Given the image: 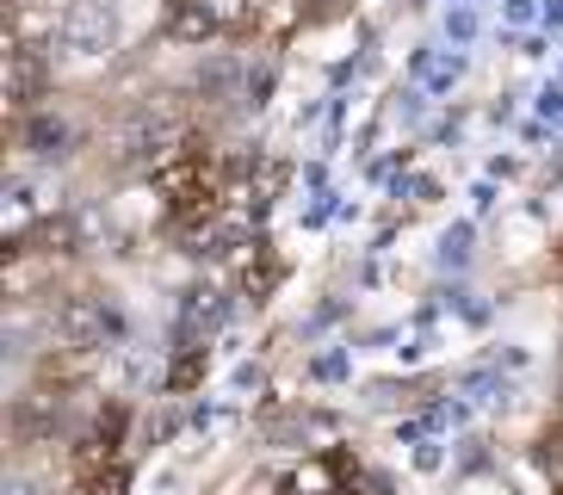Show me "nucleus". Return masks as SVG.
<instances>
[{
	"mask_svg": "<svg viewBox=\"0 0 563 495\" xmlns=\"http://www.w3.org/2000/svg\"><path fill=\"white\" fill-rule=\"evenodd\" d=\"M81 490L87 495H124V490H131V471H124V459H118V464H106L93 483H81Z\"/></svg>",
	"mask_w": 563,
	"mask_h": 495,
	"instance_id": "9d476101",
	"label": "nucleus"
},
{
	"mask_svg": "<svg viewBox=\"0 0 563 495\" xmlns=\"http://www.w3.org/2000/svg\"><path fill=\"white\" fill-rule=\"evenodd\" d=\"M118 433H124V415H100V421H93V428L81 433V440H75V483H93L106 471V464H118Z\"/></svg>",
	"mask_w": 563,
	"mask_h": 495,
	"instance_id": "20e7f679",
	"label": "nucleus"
},
{
	"mask_svg": "<svg viewBox=\"0 0 563 495\" xmlns=\"http://www.w3.org/2000/svg\"><path fill=\"white\" fill-rule=\"evenodd\" d=\"M174 44H211L223 32V19H217L211 0H167V25H162Z\"/></svg>",
	"mask_w": 563,
	"mask_h": 495,
	"instance_id": "423d86ee",
	"label": "nucleus"
},
{
	"mask_svg": "<svg viewBox=\"0 0 563 495\" xmlns=\"http://www.w3.org/2000/svg\"><path fill=\"white\" fill-rule=\"evenodd\" d=\"M199 378H205V346H186L180 360H174V372H167V391L180 396V391H192Z\"/></svg>",
	"mask_w": 563,
	"mask_h": 495,
	"instance_id": "1a4fd4ad",
	"label": "nucleus"
},
{
	"mask_svg": "<svg viewBox=\"0 0 563 495\" xmlns=\"http://www.w3.org/2000/svg\"><path fill=\"white\" fill-rule=\"evenodd\" d=\"M242 495H291V477H279V471H254V477L242 483Z\"/></svg>",
	"mask_w": 563,
	"mask_h": 495,
	"instance_id": "9b49d317",
	"label": "nucleus"
},
{
	"mask_svg": "<svg viewBox=\"0 0 563 495\" xmlns=\"http://www.w3.org/2000/svg\"><path fill=\"white\" fill-rule=\"evenodd\" d=\"M25 248H37V254H51V261H63V254H75V223L68 217H44L32 235H19Z\"/></svg>",
	"mask_w": 563,
	"mask_h": 495,
	"instance_id": "6e6552de",
	"label": "nucleus"
},
{
	"mask_svg": "<svg viewBox=\"0 0 563 495\" xmlns=\"http://www.w3.org/2000/svg\"><path fill=\"white\" fill-rule=\"evenodd\" d=\"M44 81H51V56L32 37H7V106L32 112L37 99H44Z\"/></svg>",
	"mask_w": 563,
	"mask_h": 495,
	"instance_id": "f257e3e1",
	"label": "nucleus"
},
{
	"mask_svg": "<svg viewBox=\"0 0 563 495\" xmlns=\"http://www.w3.org/2000/svg\"><path fill=\"white\" fill-rule=\"evenodd\" d=\"M291 495H341V464L334 459H303L291 471Z\"/></svg>",
	"mask_w": 563,
	"mask_h": 495,
	"instance_id": "0eeeda50",
	"label": "nucleus"
},
{
	"mask_svg": "<svg viewBox=\"0 0 563 495\" xmlns=\"http://www.w3.org/2000/svg\"><path fill=\"white\" fill-rule=\"evenodd\" d=\"M285 279V261L273 254V242H242V266H235V285H242V297H273Z\"/></svg>",
	"mask_w": 563,
	"mask_h": 495,
	"instance_id": "39448f33",
	"label": "nucleus"
},
{
	"mask_svg": "<svg viewBox=\"0 0 563 495\" xmlns=\"http://www.w3.org/2000/svg\"><path fill=\"white\" fill-rule=\"evenodd\" d=\"M51 322H56V341L63 346H93V341H106V304L93 292H63L56 297V310H51Z\"/></svg>",
	"mask_w": 563,
	"mask_h": 495,
	"instance_id": "f03ea898",
	"label": "nucleus"
},
{
	"mask_svg": "<svg viewBox=\"0 0 563 495\" xmlns=\"http://www.w3.org/2000/svg\"><path fill=\"white\" fill-rule=\"evenodd\" d=\"M341 495H372V490H360V483H341Z\"/></svg>",
	"mask_w": 563,
	"mask_h": 495,
	"instance_id": "f8f14e48",
	"label": "nucleus"
},
{
	"mask_svg": "<svg viewBox=\"0 0 563 495\" xmlns=\"http://www.w3.org/2000/svg\"><path fill=\"white\" fill-rule=\"evenodd\" d=\"M56 37H63L68 50H87V56L106 50V44H112V0H68Z\"/></svg>",
	"mask_w": 563,
	"mask_h": 495,
	"instance_id": "7ed1b4c3",
	"label": "nucleus"
}]
</instances>
